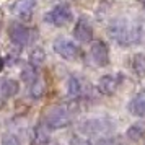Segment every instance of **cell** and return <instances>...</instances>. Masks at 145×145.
I'll return each mask as SVG.
<instances>
[{
  "mask_svg": "<svg viewBox=\"0 0 145 145\" xmlns=\"http://www.w3.org/2000/svg\"><path fill=\"white\" fill-rule=\"evenodd\" d=\"M112 127H114V124H112L111 119H108V118L86 119V121H83V122L80 124V132H82L83 135L91 137V135H101V134H105V132L111 131Z\"/></svg>",
  "mask_w": 145,
  "mask_h": 145,
  "instance_id": "5",
  "label": "cell"
},
{
  "mask_svg": "<svg viewBox=\"0 0 145 145\" xmlns=\"http://www.w3.org/2000/svg\"><path fill=\"white\" fill-rule=\"evenodd\" d=\"M20 91V83L13 78H7L0 85V101H8Z\"/></svg>",
  "mask_w": 145,
  "mask_h": 145,
  "instance_id": "12",
  "label": "cell"
},
{
  "mask_svg": "<svg viewBox=\"0 0 145 145\" xmlns=\"http://www.w3.org/2000/svg\"><path fill=\"white\" fill-rule=\"evenodd\" d=\"M70 145H91V142L85 137H78V135H73L70 138Z\"/></svg>",
  "mask_w": 145,
  "mask_h": 145,
  "instance_id": "21",
  "label": "cell"
},
{
  "mask_svg": "<svg viewBox=\"0 0 145 145\" xmlns=\"http://www.w3.org/2000/svg\"><path fill=\"white\" fill-rule=\"evenodd\" d=\"M73 121V109L67 105L54 106L44 114L42 125L47 131H59L67 125H70Z\"/></svg>",
  "mask_w": 145,
  "mask_h": 145,
  "instance_id": "2",
  "label": "cell"
},
{
  "mask_svg": "<svg viewBox=\"0 0 145 145\" xmlns=\"http://www.w3.org/2000/svg\"><path fill=\"white\" fill-rule=\"evenodd\" d=\"M52 49L57 56H60L62 59H65V60H75L80 56L78 46L73 41L65 39V38H57V39L54 41Z\"/></svg>",
  "mask_w": 145,
  "mask_h": 145,
  "instance_id": "7",
  "label": "cell"
},
{
  "mask_svg": "<svg viewBox=\"0 0 145 145\" xmlns=\"http://www.w3.org/2000/svg\"><path fill=\"white\" fill-rule=\"evenodd\" d=\"M90 57L98 67L109 65V46L103 39H96L90 46Z\"/></svg>",
  "mask_w": 145,
  "mask_h": 145,
  "instance_id": "8",
  "label": "cell"
},
{
  "mask_svg": "<svg viewBox=\"0 0 145 145\" xmlns=\"http://www.w3.org/2000/svg\"><path fill=\"white\" fill-rule=\"evenodd\" d=\"M36 5H38L36 0H15L13 5L10 7V12H12V15H15L18 20L29 21L33 18Z\"/></svg>",
  "mask_w": 145,
  "mask_h": 145,
  "instance_id": "9",
  "label": "cell"
},
{
  "mask_svg": "<svg viewBox=\"0 0 145 145\" xmlns=\"http://www.w3.org/2000/svg\"><path fill=\"white\" fill-rule=\"evenodd\" d=\"M72 18H73L72 8L69 7V3H57L49 12H46V15H44V23L60 28V26L69 25L72 21Z\"/></svg>",
  "mask_w": 145,
  "mask_h": 145,
  "instance_id": "4",
  "label": "cell"
},
{
  "mask_svg": "<svg viewBox=\"0 0 145 145\" xmlns=\"http://www.w3.org/2000/svg\"><path fill=\"white\" fill-rule=\"evenodd\" d=\"M108 34L109 38L118 42L119 46H134L142 41V28L137 23L125 20V18H116L109 23L108 26Z\"/></svg>",
  "mask_w": 145,
  "mask_h": 145,
  "instance_id": "1",
  "label": "cell"
},
{
  "mask_svg": "<svg viewBox=\"0 0 145 145\" xmlns=\"http://www.w3.org/2000/svg\"><path fill=\"white\" fill-rule=\"evenodd\" d=\"M46 60V52L42 47H33V51H29V56H28V62L33 67H39L41 64H44Z\"/></svg>",
  "mask_w": 145,
  "mask_h": 145,
  "instance_id": "14",
  "label": "cell"
},
{
  "mask_svg": "<svg viewBox=\"0 0 145 145\" xmlns=\"http://www.w3.org/2000/svg\"><path fill=\"white\" fill-rule=\"evenodd\" d=\"M83 91V86H82V82H80L77 77H70L69 82H67V93L70 98H78Z\"/></svg>",
  "mask_w": 145,
  "mask_h": 145,
  "instance_id": "15",
  "label": "cell"
},
{
  "mask_svg": "<svg viewBox=\"0 0 145 145\" xmlns=\"http://www.w3.org/2000/svg\"><path fill=\"white\" fill-rule=\"evenodd\" d=\"M144 135H145V122H142V121L129 125V129L125 131V137L131 142H138V140H142Z\"/></svg>",
  "mask_w": 145,
  "mask_h": 145,
  "instance_id": "13",
  "label": "cell"
},
{
  "mask_svg": "<svg viewBox=\"0 0 145 145\" xmlns=\"http://www.w3.org/2000/svg\"><path fill=\"white\" fill-rule=\"evenodd\" d=\"M29 95H31V98H34V99L41 98V96L44 95V83H42L41 78H38L33 85L29 86Z\"/></svg>",
  "mask_w": 145,
  "mask_h": 145,
  "instance_id": "18",
  "label": "cell"
},
{
  "mask_svg": "<svg viewBox=\"0 0 145 145\" xmlns=\"http://www.w3.org/2000/svg\"><path fill=\"white\" fill-rule=\"evenodd\" d=\"M2 145H21V142L15 134H5L2 137Z\"/></svg>",
  "mask_w": 145,
  "mask_h": 145,
  "instance_id": "20",
  "label": "cell"
},
{
  "mask_svg": "<svg viewBox=\"0 0 145 145\" xmlns=\"http://www.w3.org/2000/svg\"><path fill=\"white\" fill-rule=\"evenodd\" d=\"M34 140H36V144H41V145L47 144L49 137H47L46 129H42V127H36V129H34Z\"/></svg>",
  "mask_w": 145,
  "mask_h": 145,
  "instance_id": "19",
  "label": "cell"
},
{
  "mask_svg": "<svg viewBox=\"0 0 145 145\" xmlns=\"http://www.w3.org/2000/svg\"><path fill=\"white\" fill-rule=\"evenodd\" d=\"M127 109L131 114L137 116V118H145V90L135 93L132 96V99L127 105Z\"/></svg>",
  "mask_w": 145,
  "mask_h": 145,
  "instance_id": "11",
  "label": "cell"
},
{
  "mask_svg": "<svg viewBox=\"0 0 145 145\" xmlns=\"http://www.w3.org/2000/svg\"><path fill=\"white\" fill-rule=\"evenodd\" d=\"M132 67L137 75H145V54H137L132 59Z\"/></svg>",
  "mask_w": 145,
  "mask_h": 145,
  "instance_id": "17",
  "label": "cell"
},
{
  "mask_svg": "<svg viewBox=\"0 0 145 145\" xmlns=\"http://www.w3.org/2000/svg\"><path fill=\"white\" fill-rule=\"evenodd\" d=\"M73 38L80 42H90L93 39V26L88 18L80 16L73 26Z\"/></svg>",
  "mask_w": 145,
  "mask_h": 145,
  "instance_id": "10",
  "label": "cell"
},
{
  "mask_svg": "<svg viewBox=\"0 0 145 145\" xmlns=\"http://www.w3.org/2000/svg\"><path fill=\"white\" fill-rule=\"evenodd\" d=\"M124 82V75L122 73H106L101 78L98 80L96 83V88L101 95H106V96H111L119 90V86L122 85Z\"/></svg>",
  "mask_w": 145,
  "mask_h": 145,
  "instance_id": "6",
  "label": "cell"
},
{
  "mask_svg": "<svg viewBox=\"0 0 145 145\" xmlns=\"http://www.w3.org/2000/svg\"><path fill=\"white\" fill-rule=\"evenodd\" d=\"M3 69H5V59H3V57H0V72H2Z\"/></svg>",
  "mask_w": 145,
  "mask_h": 145,
  "instance_id": "23",
  "label": "cell"
},
{
  "mask_svg": "<svg viewBox=\"0 0 145 145\" xmlns=\"http://www.w3.org/2000/svg\"><path fill=\"white\" fill-rule=\"evenodd\" d=\"M98 145H122L119 140H114V138H105V140H101Z\"/></svg>",
  "mask_w": 145,
  "mask_h": 145,
  "instance_id": "22",
  "label": "cell"
},
{
  "mask_svg": "<svg viewBox=\"0 0 145 145\" xmlns=\"http://www.w3.org/2000/svg\"><path fill=\"white\" fill-rule=\"evenodd\" d=\"M21 78H23V82H25L28 86H31L36 80L39 78V77H38V70H36V67H33L31 64H28V65L21 70Z\"/></svg>",
  "mask_w": 145,
  "mask_h": 145,
  "instance_id": "16",
  "label": "cell"
},
{
  "mask_svg": "<svg viewBox=\"0 0 145 145\" xmlns=\"http://www.w3.org/2000/svg\"><path fill=\"white\" fill-rule=\"evenodd\" d=\"M8 36L10 41L13 42L15 46L18 47H26L29 44H33L36 38H38V31L33 28L26 26V25H21V23H13L10 29H8Z\"/></svg>",
  "mask_w": 145,
  "mask_h": 145,
  "instance_id": "3",
  "label": "cell"
},
{
  "mask_svg": "<svg viewBox=\"0 0 145 145\" xmlns=\"http://www.w3.org/2000/svg\"><path fill=\"white\" fill-rule=\"evenodd\" d=\"M138 2H140V5H142V7H144V10H145V0H138Z\"/></svg>",
  "mask_w": 145,
  "mask_h": 145,
  "instance_id": "24",
  "label": "cell"
}]
</instances>
